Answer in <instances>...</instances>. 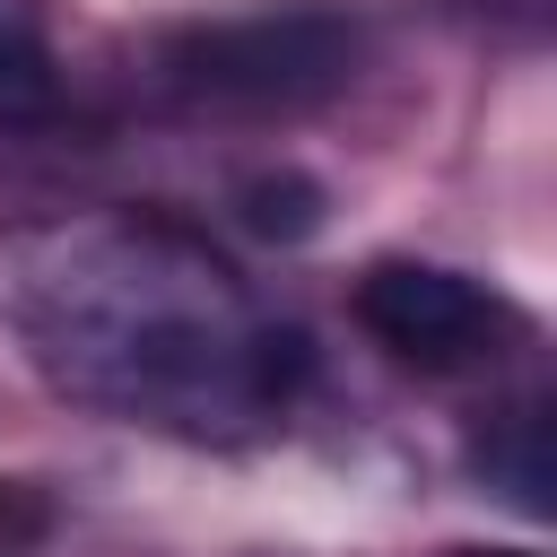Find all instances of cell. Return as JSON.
Returning a JSON list of instances; mask_svg holds the SVG:
<instances>
[{
    "label": "cell",
    "instance_id": "5b68a950",
    "mask_svg": "<svg viewBox=\"0 0 557 557\" xmlns=\"http://www.w3.org/2000/svg\"><path fill=\"white\" fill-rule=\"evenodd\" d=\"M470 557H540V548H470Z\"/></svg>",
    "mask_w": 557,
    "mask_h": 557
},
{
    "label": "cell",
    "instance_id": "6da1fadb",
    "mask_svg": "<svg viewBox=\"0 0 557 557\" xmlns=\"http://www.w3.org/2000/svg\"><path fill=\"white\" fill-rule=\"evenodd\" d=\"M0 322L35 383L165 444H261L305 392V331L165 209H87L9 252Z\"/></svg>",
    "mask_w": 557,
    "mask_h": 557
},
{
    "label": "cell",
    "instance_id": "7a4b0ae2",
    "mask_svg": "<svg viewBox=\"0 0 557 557\" xmlns=\"http://www.w3.org/2000/svg\"><path fill=\"white\" fill-rule=\"evenodd\" d=\"M357 70H366V26L322 0L200 17L157 44V87L183 113H305L331 104Z\"/></svg>",
    "mask_w": 557,
    "mask_h": 557
},
{
    "label": "cell",
    "instance_id": "3957f363",
    "mask_svg": "<svg viewBox=\"0 0 557 557\" xmlns=\"http://www.w3.org/2000/svg\"><path fill=\"white\" fill-rule=\"evenodd\" d=\"M357 322L374 348H392L400 366H426V374H470L531 339V313L505 287L444 270V261H374L357 278Z\"/></svg>",
    "mask_w": 557,
    "mask_h": 557
},
{
    "label": "cell",
    "instance_id": "277c9868",
    "mask_svg": "<svg viewBox=\"0 0 557 557\" xmlns=\"http://www.w3.org/2000/svg\"><path fill=\"white\" fill-rule=\"evenodd\" d=\"M61 35H52V0H0V131H35L61 113Z\"/></svg>",
    "mask_w": 557,
    "mask_h": 557
}]
</instances>
